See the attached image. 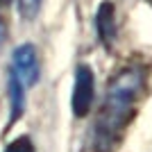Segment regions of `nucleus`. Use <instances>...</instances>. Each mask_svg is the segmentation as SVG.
<instances>
[{
	"instance_id": "f257e3e1",
	"label": "nucleus",
	"mask_w": 152,
	"mask_h": 152,
	"mask_svg": "<svg viewBox=\"0 0 152 152\" xmlns=\"http://www.w3.org/2000/svg\"><path fill=\"white\" fill-rule=\"evenodd\" d=\"M143 82H145V75L136 66L123 68L109 82L100 116L95 123V150L98 152H109L118 141L123 127L127 125V118L134 109V102L143 89Z\"/></svg>"
},
{
	"instance_id": "f03ea898",
	"label": "nucleus",
	"mask_w": 152,
	"mask_h": 152,
	"mask_svg": "<svg viewBox=\"0 0 152 152\" xmlns=\"http://www.w3.org/2000/svg\"><path fill=\"white\" fill-rule=\"evenodd\" d=\"M93 98H95V75L86 64H80L75 70V86H73V98H70L73 114L77 118H84L91 111Z\"/></svg>"
},
{
	"instance_id": "7ed1b4c3",
	"label": "nucleus",
	"mask_w": 152,
	"mask_h": 152,
	"mask_svg": "<svg viewBox=\"0 0 152 152\" xmlns=\"http://www.w3.org/2000/svg\"><path fill=\"white\" fill-rule=\"evenodd\" d=\"M12 75H16L23 82L25 89H30L32 84H37L39 80V59H37V50L34 45L25 43L16 48L12 55Z\"/></svg>"
},
{
	"instance_id": "20e7f679",
	"label": "nucleus",
	"mask_w": 152,
	"mask_h": 152,
	"mask_svg": "<svg viewBox=\"0 0 152 152\" xmlns=\"http://www.w3.org/2000/svg\"><path fill=\"white\" fill-rule=\"evenodd\" d=\"M95 27H98V37L104 45L114 43L116 37V14L111 2H102L98 14H95Z\"/></svg>"
},
{
	"instance_id": "39448f33",
	"label": "nucleus",
	"mask_w": 152,
	"mask_h": 152,
	"mask_svg": "<svg viewBox=\"0 0 152 152\" xmlns=\"http://www.w3.org/2000/svg\"><path fill=\"white\" fill-rule=\"evenodd\" d=\"M9 100H12V114H9V123H16L25 109V86L16 75L9 73Z\"/></svg>"
},
{
	"instance_id": "423d86ee",
	"label": "nucleus",
	"mask_w": 152,
	"mask_h": 152,
	"mask_svg": "<svg viewBox=\"0 0 152 152\" xmlns=\"http://www.w3.org/2000/svg\"><path fill=\"white\" fill-rule=\"evenodd\" d=\"M39 5H41V0H16V7L23 18H34L39 12Z\"/></svg>"
},
{
	"instance_id": "0eeeda50",
	"label": "nucleus",
	"mask_w": 152,
	"mask_h": 152,
	"mask_svg": "<svg viewBox=\"0 0 152 152\" xmlns=\"http://www.w3.org/2000/svg\"><path fill=\"white\" fill-rule=\"evenodd\" d=\"M5 152H37V150H34V143H32L27 136H20V139L12 141V143L5 148Z\"/></svg>"
},
{
	"instance_id": "6e6552de",
	"label": "nucleus",
	"mask_w": 152,
	"mask_h": 152,
	"mask_svg": "<svg viewBox=\"0 0 152 152\" xmlns=\"http://www.w3.org/2000/svg\"><path fill=\"white\" fill-rule=\"evenodd\" d=\"M2 34H5V25H2V18H0V41H2Z\"/></svg>"
},
{
	"instance_id": "1a4fd4ad",
	"label": "nucleus",
	"mask_w": 152,
	"mask_h": 152,
	"mask_svg": "<svg viewBox=\"0 0 152 152\" xmlns=\"http://www.w3.org/2000/svg\"><path fill=\"white\" fill-rule=\"evenodd\" d=\"M0 2H9V0H0Z\"/></svg>"
}]
</instances>
